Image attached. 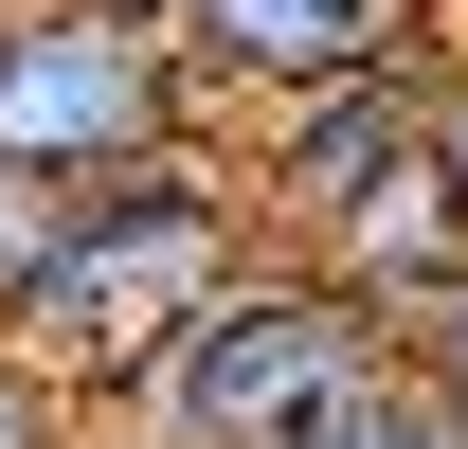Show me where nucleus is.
Here are the masks:
<instances>
[{
    "label": "nucleus",
    "instance_id": "9b49d317",
    "mask_svg": "<svg viewBox=\"0 0 468 449\" xmlns=\"http://www.w3.org/2000/svg\"><path fill=\"white\" fill-rule=\"evenodd\" d=\"M126 18H163V37H180V18H198V0H126Z\"/></svg>",
    "mask_w": 468,
    "mask_h": 449
},
{
    "label": "nucleus",
    "instance_id": "7ed1b4c3",
    "mask_svg": "<svg viewBox=\"0 0 468 449\" xmlns=\"http://www.w3.org/2000/svg\"><path fill=\"white\" fill-rule=\"evenodd\" d=\"M180 144H217V109H198L163 18H126V0H0V180L18 198H90V180H144Z\"/></svg>",
    "mask_w": 468,
    "mask_h": 449
},
{
    "label": "nucleus",
    "instance_id": "9d476101",
    "mask_svg": "<svg viewBox=\"0 0 468 449\" xmlns=\"http://www.w3.org/2000/svg\"><path fill=\"white\" fill-rule=\"evenodd\" d=\"M18 252H37V198H18V180H0V287H18Z\"/></svg>",
    "mask_w": 468,
    "mask_h": 449
},
{
    "label": "nucleus",
    "instance_id": "6e6552de",
    "mask_svg": "<svg viewBox=\"0 0 468 449\" xmlns=\"http://www.w3.org/2000/svg\"><path fill=\"white\" fill-rule=\"evenodd\" d=\"M0 449H109V432H90V395H55L37 360H0Z\"/></svg>",
    "mask_w": 468,
    "mask_h": 449
},
{
    "label": "nucleus",
    "instance_id": "f257e3e1",
    "mask_svg": "<svg viewBox=\"0 0 468 449\" xmlns=\"http://www.w3.org/2000/svg\"><path fill=\"white\" fill-rule=\"evenodd\" d=\"M271 234H252V180H234V126L217 144H180L144 180H90V198H37V252L0 287V360H37L55 395L109 413L144 360H163L234 270H252Z\"/></svg>",
    "mask_w": 468,
    "mask_h": 449
},
{
    "label": "nucleus",
    "instance_id": "1a4fd4ad",
    "mask_svg": "<svg viewBox=\"0 0 468 449\" xmlns=\"http://www.w3.org/2000/svg\"><path fill=\"white\" fill-rule=\"evenodd\" d=\"M432 180L468 198V18H451V55H432Z\"/></svg>",
    "mask_w": 468,
    "mask_h": 449
},
{
    "label": "nucleus",
    "instance_id": "20e7f679",
    "mask_svg": "<svg viewBox=\"0 0 468 449\" xmlns=\"http://www.w3.org/2000/svg\"><path fill=\"white\" fill-rule=\"evenodd\" d=\"M451 18L468 0H198L180 72L217 126H252V109H306V90H360V72H432Z\"/></svg>",
    "mask_w": 468,
    "mask_h": 449
},
{
    "label": "nucleus",
    "instance_id": "f03ea898",
    "mask_svg": "<svg viewBox=\"0 0 468 449\" xmlns=\"http://www.w3.org/2000/svg\"><path fill=\"white\" fill-rule=\"evenodd\" d=\"M360 378H397V324L343 306L324 270H289V252H252L90 432H109V449H306Z\"/></svg>",
    "mask_w": 468,
    "mask_h": 449
},
{
    "label": "nucleus",
    "instance_id": "39448f33",
    "mask_svg": "<svg viewBox=\"0 0 468 449\" xmlns=\"http://www.w3.org/2000/svg\"><path fill=\"white\" fill-rule=\"evenodd\" d=\"M414 162H432V72H360V90H306V109L234 126V180H252V234H271V252H324V234L378 216Z\"/></svg>",
    "mask_w": 468,
    "mask_h": 449
},
{
    "label": "nucleus",
    "instance_id": "423d86ee",
    "mask_svg": "<svg viewBox=\"0 0 468 449\" xmlns=\"http://www.w3.org/2000/svg\"><path fill=\"white\" fill-rule=\"evenodd\" d=\"M306 449H468V432L432 413V395H414V360H397V378H360V395H343V413H324Z\"/></svg>",
    "mask_w": 468,
    "mask_h": 449
},
{
    "label": "nucleus",
    "instance_id": "0eeeda50",
    "mask_svg": "<svg viewBox=\"0 0 468 449\" xmlns=\"http://www.w3.org/2000/svg\"><path fill=\"white\" fill-rule=\"evenodd\" d=\"M397 360H414V395L468 432V287H432V306H414V324H397Z\"/></svg>",
    "mask_w": 468,
    "mask_h": 449
}]
</instances>
